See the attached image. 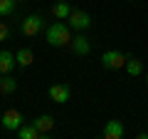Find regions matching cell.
Wrapping results in <instances>:
<instances>
[{
  "mask_svg": "<svg viewBox=\"0 0 148 139\" xmlns=\"http://www.w3.org/2000/svg\"><path fill=\"white\" fill-rule=\"evenodd\" d=\"M17 137L20 139H37V137H42V134L37 132L35 124H22V127L17 129Z\"/></svg>",
  "mask_w": 148,
  "mask_h": 139,
  "instance_id": "cell-13",
  "label": "cell"
},
{
  "mask_svg": "<svg viewBox=\"0 0 148 139\" xmlns=\"http://www.w3.org/2000/svg\"><path fill=\"white\" fill-rule=\"evenodd\" d=\"M17 3H25V0H17Z\"/></svg>",
  "mask_w": 148,
  "mask_h": 139,
  "instance_id": "cell-19",
  "label": "cell"
},
{
  "mask_svg": "<svg viewBox=\"0 0 148 139\" xmlns=\"http://www.w3.org/2000/svg\"><path fill=\"white\" fill-rule=\"evenodd\" d=\"M126 72L131 77H138L143 72V62L141 60H136V57H128V62H126Z\"/></svg>",
  "mask_w": 148,
  "mask_h": 139,
  "instance_id": "cell-14",
  "label": "cell"
},
{
  "mask_svg": "<svg viewBox=\"0 0 148 139\" xmlns=\"http://www.w3.org/2000/svg\"><path fill=\"white\" fill-rule=\"evenodd\" d=\"M17 8V0H0V15H12Z\"/></svg>",
  "mask_w": 148,
  "mask_h": 139,
  "instance_id": "cell-16",
  "label": "cell"
},
{
  "mask_svg": "<svg viewBox=\"0 0 148 139\" xmlns=\"http://www.w3.org/2000/svg\"><path fill=\"white\" fill-rule=\"evenodd\" d=\"M42 27H45V20H42V15H37V13L27 15L25 20L20 22V30H22V35H25V38H35Z\"/></svg>",
  "mask_w": 148,
  "mask_h": 139,
  "instance_id": "cell-3",
  "label": "cell"
},
{
  "mask_svg": "<svg viewBox=\"0 0 148 139\" xmlns=\"http://www.w3.org/2000/svg\"><path fill=\"white\" fill-rule=\"evenodd\" d=\"M15 60H17V65H20V67H30V65L35 62V55H32L30 47H20V50L15 52Z\"/></svg>",
  "mask_w": 148,
  "mask_h": 139,
  "instance_id": "cell-12",
  "label": "cell"
},
{
  "mask_svg": "<svg viewBox=\"0 0 148 139\" xmlns=\"http://www.w3.org/2000/svg\"><path fill=\"white\" fill-rule=\"evenodd\" d=\"M146 82H148V75H146Z\"/></svg>",
  "mask_w": 148,
  "mask_h": 139,
  "instance_id": "cell-20",
  "label": "cell"
},
{
  "mask_svg": "<svg viewBox=\"0 0 148 139\" xmlns=\"http://www.w3.org/2000/svg\"><path fill=\"white\" fill-rule=\"evenodd\" d=\"M15 65H17L15 52H10V50H0V75H10Z\"/></svg>",
  "mask_w": 148,
  "mask_h": 139,
  "instance_id": "cell-7",
  "label": "cell"
},
{
  "mask_svg": "<svg viewBox=\"0 0 148 139\" xmlns=\"http://www.w3.org/2000/svg\"><path fill=\"white\" fill-rule=\"evenodd\" d=\"M69 97H72V90H69L67 85H62V82H57V85L49 87V99H52L54 104H64V102H69Z\"/></svg>",
  "mask_w": 148,
  "mask_h": 139,
  "instance_id": "cell-6",
  "label": "cell"
},
{
  "mask_svg": "<svg viewBox=\"0 0 148 139\" xmlns=\"http://www.w3.org/2000/svg\"><path fill=\"white\" fill-rule=\"evenodd\" d=\"M17 90V80L10 75H3V85H0V92H5V95H12Z\"/></svg>",
  "mask_w": 148,
  "mask_h": 139,
  "instance_id": "cell-15",
  "label": "cell"
},
{
  "mask_svg": "<svg viewBox=\"0 0 148 139\" xmlns=\"http://www.w3.org/2000/svg\"><path fill=\"white\" fill-rule=\"evenodd\" d=\"M0 85H3V75H0Z\"/></svg>",
  "mask_w": 148,
  "mask_h": 139,
  "instance_id": "cell-18",
  "label": "cell"
},
{
  "mask_svg": "<svg viewBox=\"0 0 148 139\" xmlns=\"http://www.w3.org/2000/svg\"><path fill=\"white\" fill-rule=\"evenodd\" d=\"M128 57L123 52H119V50H106L104 55H101V65H104V70H121L126 67Z\"/></svg>",
  "mask_w": 148,
  "mask_h": 139,
  "instance_id": "cell-2",
  "label": "cell"
},
{
  "mask_svg": "<svg viewBox=\"0 0 148 139\" xmlns=\"http://www.w3.org/2000/svg\"><path fill=\"white\" fill-rule=\"evenodd\" d=\"M22 124H25V117H22L20 109H5V114H3V127L8 132H17Z\"/></svg>",
  "mask_w": 148,
  "mask_h": 139,
  "instance_id": "cell-5",
  "label": "cell"
},
{
  "mask_svg": "<svg viewBox=\"0 0 148 139\" xmlns=\"http://www.w3.org/2000/svg\"><path fill=\"white\" fill-rule=\"evenodd\" d=\"M47 42L52 47H64V45L72 42V27L67 25V20H59V22H52L47 27Z\"/></svg>",
  "mask_w": 148,
  "mask_h": 139,
  "instance_id": "cell-1",
  "label": "cell"
},
{
  "mask_svg": "<svg viewBox=\"0 0 148 139\" xmlns=\"http://www.w3.org/2000/svg\"><path fill=\"white\" fill-rule=\"evenodd\" d=\"M32 124H35V127H37V132H40V134L45 137V134H49V132H52V127H54V119L49 117V114H42V117H37Z\"/></svg>",
  "mask_w": 148,
  "mask_h": 139,
  "instance_id": "cell-10",
  "label": "cell"
},
{
  "mask_svg": "<svg viewBox=\"0 0 148 139\" xmlns=\"http://www.w3.org/2000/svg\"><path fill=\"white\" fill-rule=\"evenodd\" d=\"M123 137V124L119 119H109L104 124V139H121Z\"/></svg>",
  "mask_w": 148,
  "mask_h": 139,
  "instance_id": "cell-9",
  "label": "cell"
},
{
  "mask_svg": "<svg viewBox=\"0 0 148 139\" xmlns=\"http://www.w3.org/2000/svg\"><path fill=\"white\" fill-rule=\"evenodd\" d=\"M72 50H74V55H79V57H84V55H89V50H91V42L84 38V32H79L77 38H72Z\"/></svg>",
  "mask_w": 148,
  "mask_h": 139,
  "instance_id": "cell-8",
  "label": "cell"
},
{
  "mask_svg": "<svg viewBox=\"0 0 148 139\" xmlns=\"http://www.w3.org/2000/svg\"><path fill=\"white\" fill-rule=\"evenodd\" d=\"M67 25L72 27V30H77V32H84L86 27L91 25V17H89V13H84V10H72L69 17H67Z\"/></svg>",
  "mask_w": 148,
  "mask_h": 139,
  "instance_id": "cell-4",
  "label": "cell"
},
{
  "mask_svg": "<svg viewBox=\"0 0 148 139\" xmlns=\"http://www.w3.org/2000/svg\"><path fill=\"white\" fill-rule=\"evenodd\" d=\"M8 35H10V27H8L5 22H0V42H3V40H8Z\"/></svg>",
  "mask_w": 148,
  "mask_h": 139,
  "instance_id": "cell-17",
  "label": "cell"
},
{
  "mask_svg": "<svg viewBox=\"0 0 148 139\" xmlns=\"http://www.w3.org/2000/svg\"><path fill=\"white\" fill-rule=\"evenodd\" d=\"M72 10H74V8L69 5V3H64V0H59V3H54V5H52V15L57 17V20H67Z\"/></svg>",
  "mask_w": 148,
  "mask_h": 139,
  "instance_id": "cell-11",
  "label": "cell"
}]
</instances>
